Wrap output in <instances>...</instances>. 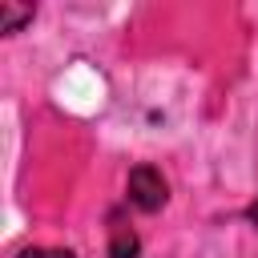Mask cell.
<instances>
[{
  "label": "cell",
  "mask_w": 258,
  "mask_h": 258,
  "mask_svg": "<svg viewBox=\"0 0 258 258\" xmlns=\"http://www.w3.org/2000/svg\"><path fill=\"white\" fill-rule=\"evenodd\" d=\"M129 202L137 210H145V214L161 210L165 206V177H161V169H153V165L129 169Z\"/></svg>",
  "instance_id": "obj_1"
},
{
  "label": "cell",
  "mask_w": 258,
  "mask_h": 258,
  "mask_svg": "<svg viewBox=\"0 0 258 258\" xmlns=\"http://www.w3.org/2000/svg\"><path fill=\"white\" fill-rule=\"evenodd\" d=\"M109 258H137V234L113 214V230H109Z\"/></svg>",
  "instance_id": "obj_2"
},
{
  "label": "cell",
  "mask_w": 258,
  "mask_h": 258,
  "mask_svg": "<svg viewBox=\"0 0 258 258\" xmlns=\"http://www.w3.org/2000/svg\"><path fill=\"white\" fill-rule=\"evenodd\" d=\"M32 20V8L28 4H0V32H16Z\"/></svg>",
  "instance_id": "obj_3"
},
{
  "label": "cell",
  "mask_w": 258,
  "mask_h": 258,
  "mask_svg": "<svg viewBox=\"0 0 258 258\" xmlns=\"http://www.w3.org/2000/svg\"><path fill=\"white\" fill-rule=\"evenodd\" d=\"M16 258H73V254H69V250H32V246H28V250H20Z\"/></svg>",
  "instance_id": "obj_4"
},
{
  "label": "cell",
  "mask_w": 258,
  "mask_h": 258,
  "mask_svg": "<svg viewBox=\"0 0 258 258\" xmlns=\"http://www.w3.org/2000/svg\"><path fill=\"white\" fill-rule=\"evenodd\" d=\"M246 218H250V222H254V226H258V202H254V206H250V210H246Z\"/></svg>",
  "instance_id": "obj_5"
}]
</instances>
